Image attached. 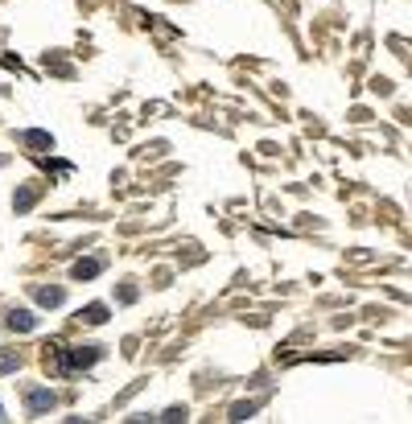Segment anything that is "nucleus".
<instances>
[{
  "mask_svg": "<svg viewBox=\"0 0 412 424\" xmlns=\"http://www.w3.org/2000/svg\"><path fill=\"white\" fill-rule=\"evenodd\" d=\"M4 326H8L12 334H29V330L37 326V317H33L29 309H8V313H4Z\"/></svg>",
  "mask_w": 412,
  "mask_h": 424,
  "instance_id": "f257e3e1",
  "label": "nucleus"
},
{
  "mask_svg": "<svg viewBox=\"0 0 412 424\" xmlns=\"http://www.w3.org/2000/svg\"><path fill=\"white\" fill-rule=\"evenodd\" d=\"M161 421H186V408H169V412H165Z\"/></svg>",
  "mask_w": 412,
  "mask_h": 424,
  "instance_id": "9b49d317",
  "label": "nucleus"
},
{
  "mask_svg": "<svg viewBox=\"0 0 412 424\" xmlns=\"http://www.w3.org/2000/svg\"><path fill=\"white\" fill-rule=\"evenodd\" d=\"M33 297H37V305H45V309H54V305H62V301H66V293H62V289H33Z\"/></svg>",
  "mask_w": 412,
  "mask_h": 424,
  "instance_id": "39448f33",
  "label": "nucleus"
},
{
  "mask_svg": "<svg viewBox=\"0 0 412 424\" xmlns=\"http://www.w3.org/2000/svg\"><path fill=\"white\" fill-rule=\"evenodd\" d=\"M120 301H124V305H132V301H136V289H132V284H124V289H120Z\"/></svg>",
  "mask_w": 412,
  "mask_h": 424,
  "instance_id": "9d476101",
  "label": "nucleus"
},
{
  "mask_svg": "<svg viewBox=\"0 0 412 424\" xmlns=\"http://www.w3.org/2000/svg\"><path fill=\"white\" fill-rule=\"evenodd\" d=\"M17 363H21L17 355H0V375H8V371H17Z\"/></svg>",
  "mask_w": 412,
  "mask_h": 424,
  "instance_id": "1a4fd4ad",
  "label": "nucleus"
},
{
  "mask_svg": "<svg viewBox=\"0 0 412 424\" xmlns=\"http://www.w3.org/2000/svg\"><path fill=\"white\" fill-rule=\"evenodd\" d=\"M78 317H83L87 326H103V322H107V305H87Z\"/></svg>",
  "mask_w": 412,
  "mask_h": 424,
  "instance_id": "0eeeda50",
  "label": "nucleus"
},
{
  "mask_svg": "<svg viewBox=\"0 0 412 424\" xmlns=\"http://www.w3.org/2000/svg\"><path fill=\"white\" fill-rule=\"evenodd\" d=\"M99 272H103V260H78V264L70 268V276H74V280H95Z\"/></svg>",
  "mask_w": 412,
  "mask_h": 424,
  "instance_id": "20e7f679",
  "label": "nucleus"
},
{
  "mask_svg": "<svg viewBox=\"0 0 412 424\" xmlns=\"http://www.w3.org/2000/svg\"><path fill=\"white\" fill-rule=\"evenodd\" d=\"M54 404H58V400H54V392H50V388H33V392L25 396V408H29L33 416H37V412H50Z\"/></svg>",
  "mask_w": 412,
  "mask_h": 424,
  "instance_id": "f03ea898",
  "label": "nucleus"
},
{
  "mask_svg": "<svg viewBox=\"0 0 412 424\" xmlns=\"http://www.w3.org/2000/svg\"><path fill=\"white\" fill-rule=\"evenodd\" d=\"M95 359H99V346H83V350H74V355L62 359V371H70V367H91Z\"/></svg>",
  "mask_w": 412,
  "mask_h": 424,
  "instance_id": "7ed1b4c3",
  "label": "nucleus"
},
{
  "mask_svg": "<svg viewBox=\"0 0 412 424\" xmlns=\"http://www.w3.org/2000/svg\"><path fill=\"white\" fill-rule=\"evenodd\" d=\"M33 202H37V186H25V190L12 198V206H17V210H29Z\"/></svg>",
  "mask_w": 412,
  "mask_h": 424,
  "instance_id": "6e6552de",
  "label": "nucleus"
},
{
  "mask_svg": "<svg viewBox=\"0 0 412 424\" xmlns=\"http://www.w3.org/2000/svg\"><path fill=\"white\" fill-rule=\"evenodd\" d=\"M21 140H25V144H29V148H45V153H50V148H54V136H50V132H25V136H21Z\"/></svg>",
  "mask_w": 412,
  "mask_h": 424,
  "instance_id": "423d86ee",
  "label": "nucleus"
}]
</instances>
